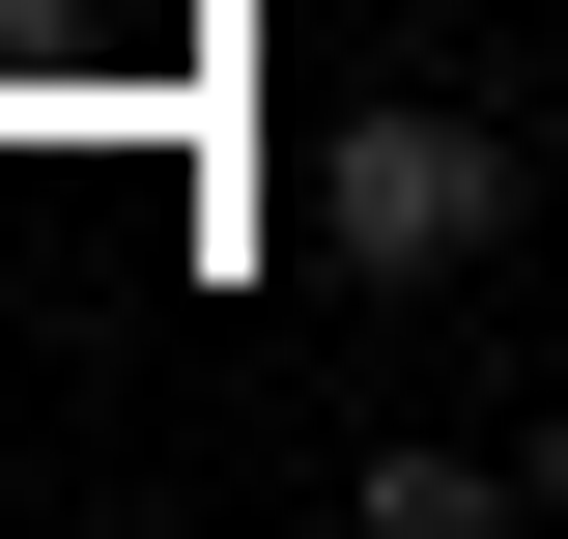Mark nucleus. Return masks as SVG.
Wrapping results in <instances>:
<instances>
[{
  "label": "nucleus",
  "instance_id": "f03ea898",
  "mask_svg": "<svg viewBox=\"0 0 568 539\" xmlns=\"http://www.w3.org/2000/svg\"><path fill=\"white\" fill-rule=\"evenodd\" d=\"M540 511H568V426H540Z\"/></svg>",
  "mask_w": 568,
  "mask_h": 539
},
{
  "label": "nucleus",
  "instance_id": "f257e3e1",
  "mask_svg": "<svg viewBox=\"0 0 568 539\" xmlns=\"http://www.w3.org/2000/svg\"><path fill=\"white\" fill-rule=\"evenodd\" d=\"M313 227H342V284H455V256L511 227V142H484V114H342Z\"/></svg>",
  "mask_w": 568,
  "mask_h": 539
}]
</instances>
